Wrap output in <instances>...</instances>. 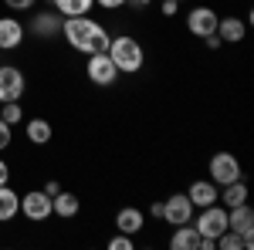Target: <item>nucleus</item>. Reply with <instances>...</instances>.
<instances>
[{
	"mask_svg": "<svg viewBox=\"0 0 254 250\" xmlns=\"http://www.w3.org/2000/svg\"><path fill=\"white\" fill-rule=\"evenodd\" d=\"M61 38L68 41L71 51H78V54H95V51L109 48V31L95 17H88V14L61 20Z\"/></svg>",
	"mask_w": 254,
	"mask_h": 250,
	"instance_id": "nucleus-1",
	"label": "nucleus"
},
{
	"mask_svg": "<svg viewBox=\"0 0 254 250\" xmlns=\"http://www.w3.org/2000/svg\"><path fill=\"white\" fill-rule=\"evenodd\" d=\"M105 54L112 58V64L119 68V75H136V71H142V64H146V51H142V44H139L136 38H129V34L109 38Z\"/></svg>",
	"mask_w": 254,
	"mask_h": 250,
	"instance_id": "nucleus-2",
	"label": "nucleus"
},
{
	"mask_svg": "<svg viewBox=\"0 0 254 250\" xmlns=\"http://www.w3.org/2000/svg\"><path fill=\"white\" fill-rule=\"evenodd\" d=\"M85 75H88V81L92 85H98V88H109V85H116L119 78V68L112 64V58L105 54V51H95V54H85Z\"/></svg>",
	"mask_w": 254,
	"mask_h": 250,
	"instance_id": "nucleus-3",
	"label": "nucleus"
},
{
	"mask_svg": "<svg viewBox=\"0 0 254 250\" xmlns=\"http://www.w3.org/2000/svg\"><path fill=\"white\" fill-rule=\"evenodd\" d=\"M193 227L200 237H220V233L227 230V206H220V203H210V206H203L200 216L193 220Z\"/></svg>",
	"mask_w": 254,
	"mask_h": 250,
	"instance_id": "nucleus-4",
	"label": "nucleus"
},
{
	"mask_svg": "<svg viewBox=\"0 0 254 250\" xmlns=\"http://www.w3.org/2000/svg\"><path fill=\"white\" fill-rule=\"evenodd\" d=\"M207 173H210V183H217V186H227V183L241 179V162H237L234 152H214V155H210Z\"/></svg>",
	"mask_w": 254,
	"mask_h": 250,
	"instance_id": "nucleus-5",
	"label": "nucleus"
},
{
	"mask_svg": "<svg viewBox=\"0 0 254 250\" xmlns=\"http://www.w3.org/2000/svg\"><path fill=\"white\" fill-rule=\"evenodd\" d=\"M20 213H24L31 223H44L48 216H55V213H51V196L44 190L24 193V196H20Z\"/></svg>",
	"mask_w": 254,
	"mask_h": 250,
	"instance_id": "nucleus-6",
	"label": "nucleus"
},
{
	"mask_svg": "<svg viewBox=\"0 0 254 250\" xmlns=\"http://www.w3.org/2000/svg\"><path fill=\"white\" fill-rule=\"evenodd\" d=\"M24 88H27L24 71L14 68V64H0V105L3 101H20Z\"/></svg>",
	"mask_w": 254,
	"mask_h": 250,
	"instance_id": "nucleus-7",
	"label": "nucleus"
},
{
	"mask_svg": "<svg viewBox=\"0 0 254 250\" xmlns=\"http://www.w3.org/2000/svg\"><path fill=\"white\" fill-rule=\"evenodd\" d=\"M217 10L214 7H207V3H200L193 7L190 14H187V31L193 34V38H207V34H217Z\"/></svg>",
	"mask_w": 254,
	"mask_h": 250,
	"instance_id": "nucleus-8",
	"label": "nucleus"
},
{
	"mask_svg": "<svg viewBox=\"0 0 254 250\" xmlns=\"http://www.w3.org/2000/svg\"><path fill=\"white\" fill-rule=\"evenodd\" d=\"M163 220L170 227H180V223H190L193 220V203L187 193H173L170 200H163Z\"/></svg>",
	"mask_w": 254,
	"mask_h": 250,
	"instance_id": "nucleus-9",
	"label": "nucleus"
},
{
	"mask_svg": "<svg viewBox=\"0 0 254 250\" xmlns=\"http://www.w3.org/2000/svg\"><path fill=\"white\" fill-rule=\"evenodd\" d=\"M227 227L237 230V233H244L248 250L254 247V210L248 206V203H241V206H231V210H227Z\"/></svg>",
	"mask_w": 254,
	"mask_h": 250,
	"instance_id": "nucleus-10",
	"label": "nucleus"
},
{
	"mask_svg": "<svg viewBox=\"0 0 254 250\" xmlns=\"http://www.w3.org/2000/svg\"><path fill=\"white\" fill-rule=\"evenodd\" d=\"M142 227H146V213L139 210V206H122V210L116 213V230H119V233L136 237Z\"/></svg>",
	"mask_w": 254,
	"mask_h": 250,
	"instance_id": "nucleus-11",
	"label": "nucleus"
},
{
	"mask_svg": "<svg viewBox=\"0 0 254 250\" xmlns=\"http://www.w3.org/2000/svg\"><path fill=\"white\" fill-rule=\"evenodd\" d=\"M61 14L58 10H44V14H34L31 20V31L38 34V38H61Z\"/></svg>",
	"mask_w": 254,
	"mask_h": 250,
	"instance_id": "nucleus-12",
	"label": "nucleus"
},
{
	"mask_svg": "<svg viewBox=\"0 0 254 250\" xmlns=\"http://www.w3.org/2000/svg\"><path fill=\"white\" fill-rule=\"evenodd\" d=\"M24 41V24L17 17H0V51H14Z\"/></svg>",
	"mask_w": 254,
	"mask_h": 250,
	"instance_id": "nucleus-13",
	"label": "nucleus"
},
{
	"mask_svg": "<svg viewBox=\"0 0 254 250\" xmlns=\"http://www.w3.org/2000/svg\"><path fill=\"white\" fill-rule=\"evenodd\" d=\"M217 183H210V179H196L193 186L187 190V196H190V203H193V210H203V206H210V203H217Z\"/></svg>",
	"mask_w": 254,
	"mask_h": 250,
	"instance_id": "nucleus-14",
	"label": "nucleus"
},
{
	"mask_svg": "<svg viewBox=\"0 0 254 250\" xmlns=\"http://www.w3.org/2000/svg\"><path fill=\"white\" fill-rule=\"evenodd\" d=\"M244 34H248V20H241V17H220V20H217V38H220V41H227V44H241Z\"/></svg>",
	"mask_w": 254,
	"mask_h": 250,
	"instance_id": "nucleus-15",
	"label": "nucleus"
},
{
	"mask_svg": "<svg viewBox=\"0 0 254 250\" xmlns=\"http://www.w3.org/2000/svg\"><path fill=\"white\" fill-rule=\"evenodd\" d=\"M78 210H81V200L75 196V193H55L51 196V213L55 216H61V220H71V216H78Z\"/></svg>",
	"mask_w": 254,
	"mask_h": 250,
	"instance_id": "nucleus-16",
	"label": "nucleus"
},
{
	"mask_svg": "<svg viewBox=\"0 0 254 250\" xmlns=\"http://www.w3.org/2000/svg\"><path fill=\"white\" fill-rule=\"evenodd\" d=\"M170 247H173V250H196V247H200V233H196V227H190V223L173 227Z\"/></svg>",
	"mask_w": 254,
	"mask_h": 250,
	"instance_id": "nucleus-17",
	"label": "nucleus"
},
{
	"mask_svg": "<svg viewBox=\"0 0 254 250\" xmlns=\"http://www.w3.org/2000/svg\"><path fill=\"white\" fill-rule=\"evenodd\" d=\"M217 203H224L227 210H231V206H241V203H248V186H244V179L227 183L224 190L217 193Z\"/></svg>",
	"mask_w": 254,
	"mask_h": 250,
	"instance_id": "nucleus-18",
	"label": "nucleus"
},
{
	"mask_svg": "<svg viewBox=\"0 0 254 250\" xmlns=\"http://www.w3.org/2000/svg\"><path fill=\"white\" fill-rule=\"evenodd\" d=\"M24 132H27V142H31V146H48V142H51V135H55V129H51V122H48V118H31Z\"/></svg>",
	"mask_w": 254,
	"mask_h": 250,
	"instance_id": "nucleus-19",
	"label": "nucleus"
},
{
	"mask_svg": "<svg viewBox=\"0 0 254 250\" xmlns=\"http://www.w3.org/2000/svg\"><path fill=\"white\" fill-rule=\"evenodd\" d=\"M20 210V196L10 186H0V223H7V220H14Z\"/></svg>",
	"mask_w": 254,
	"mask_h": 250,
	"instance_id": "nucleus-20",
	"label": "nucleus"
},
{
	"mask_svg": "<svg viewBox=\"0 0 254 250\" xmlns=\"http://www.w3.org/2000/svg\"><path fill=\"white\" fill-rule=\"evenodd\" d=\"M51 7L61 17H78V14H88L95 7V0H51Z\"/></svg>",
	"mask_w": 254,
	"mask_h": 250,
	"instance_id": "nucleus-21",
	"label": "nucleus"
},
{
	"mask_svg": "<svg viewBox=\"0 0 254 250\" xmlns=\"http://www.w3.org/2000/svg\"><path fill=\"white\" fill-rule=\"evenodd\" d=\"M217 250H248V244H244V233H237V230H227L217 237Z\"/></svg>",
	"mask_w": 254,
	"mask_h": 250,
	"instance_id": "nucleus-22",
	"label": "nucleus"
},
{
	"mask_svg": "<svg viewBox=\"0 0 254 250\" xmlns=\"http://www.w3.org/2000/svg\"><path fill=\"white\" fill-rule=\"evenodd\" d=\"M0 118H3V122L14 129L20 118H24V108H20V101H3V105H0Z\"/></svg>",
	"mask_w": 254,
	"mask_h": 250,
	"instance_id": "nucleus-23",
	"label": "nucleus"
},
{
	"mask_svg": "<svg viewBox=\"0 0 254 250\" xmlns=\"http://www.w3.org/2000/svg\"><path fill=\"white\" fill-rule=\"evenodd\" d=\"M109 247H112V250H132V247H136V240H132L129 233H116V237L109 240Z\"/></svg>",
	"mask_w": 254,
	"mask_h": 250,
	"instance_id": "nucleus-24",
	"label": "nucleus"
},
{
	"mask_svg": "<svg viewBox=\"0 0 254 250\" xmlns=\"http://www.w3.org/2000/svg\"><path fill=\"white\" fill-rule=\"evenodd\" d=\"M159 14H163V17H176V14H180V3H176V0H163V3H159Z\"/></svg>",
	"mask_w": 254,
	"mask_h": 250,
	"instance_id": "nucleus-25",
	"label": "nucleus"
},
{
	"mask_svg": "<svg viewBox=\"0 0 254 250\" xmlns=\"http://www.w3.org/2000/svg\"><path fill=\"white\" fill-rule=\"evenodd\" d=\"M7 3V10H31L38 0H3Z\"/></svg>",
	"mask_w": 254,
	"mask_h": 250,
	"instance_id": "nucleus-26",
	"label": "nucleus"
},
{
	"mask_svg": "<svg viewBox=\"0 0 254 250\" xmlns=\"http://www.w3.org/2000/svg\"><path fill=\"white\" fill-rule=\"evenodd\" d=\"M7 146H10V125H7V122L0 118V152H3Z\"/></svg>",
	"mask_w": 254,
	"mask_h": 250,
	"instance_id": "nucleus-27",
	"label": "nucleus"
},
{
	"mask_svg": "<svg viewBox=\"0 0 254 250\" xmlns=\"http://www.w3.org/2000/svg\"><path fill=\"white\" fill-rule=\"evenodd\" d=\"M95 3L102 10H122V7H126V0H95Z\"/></svg>",
	"mask_w": 254,
	"mask_h": 250,
	"instance_id": "nucleus-28",
	"label": "nucleus"
},
{
	"mask_svg": "<svg viewBox=\"0 0 254 250\" xmlns=\"http://www.w3.org/2000/svg\"><path fill=\"white\" fill-rule=\"evenodd\" d=\"M44 193H48V196L61 193V183H58V179H48V183H44Z\"/></svg>",
	"mask_w": 254,
	"mask_h": 250,
	"instance_id": "nucleus-29",
	"label": "nucleus"
},
{
	"mask_svg": "<svg viewBox=\"0 0 254 250\" xmlns=\"http://www.w3.org/2000/svg\"><path fill=\"white\" fill-rule=\"evenodd\" d=\"M203 44H207V48H210V51H217V48H220V44H224V41L217 38V34H207V38H203Z\"/></svg>",
	"mask_w": 254,
	"mask_h": 250,
	"instance_id": "nucleus-30",
	"label": "nucleus"
},
{
	"mask_svg": "<svg viewBox=\"0 0 254 250\" xmlns=\"http://www.w3.org/2000/svg\"><path fill=\"white\" fill-rule=\"evenodd\" d=\"M149 216H153V220H163V200H156V203L149 206Z\"/></svg>",
	"mask_w": 254,
	"mask_h": 250,
	"instance_id": "nucleus-31",
	"label": "nucleus"
},
{
	"mask_svg": "<svg viewBox=\"0 0 254 250\" xmlns=\"http://www.w3.org/2000/svg\"><path fill=\"white\" fill-rule=\"evenodd\" d=\"M153 0H126V7H132V10H146Z\"/></svg>",
	"mask_w": 254,
	"mask_h": 250,
	"instance_id": "nucleus-32",
	"label": "nucleus"
},
{
	"mask_svg": "<svg viewBox=\"0 0 254 250\" xmlns=\"http://www.w3.org/2000/svg\"><path fill=\"white\" fill-rule=\"evenodd\" d=\"M7 179H10V166L0 159V186H7Z\"/></svg>",
	"mask_w": 254,
	"mask_h": 250,
	"instance_id": "nucleus-33",
	"label": "nucleus"
},
{
	"mask_svg": "<svg viewBox=\"0 0 254 250\" xmlns=\"http://www.w3.org/2000/svg\"><path fill=\"white\" fill-rule=\"evenodd\" d=\"M176 3H187V0H176Z\"/></svg>",
	"mask_w": 254,
	"mask_h": 250,
	"instance_id": "nucleus-34",
	"label": "nucleus"
}]
</instances>
